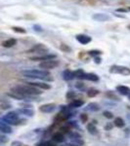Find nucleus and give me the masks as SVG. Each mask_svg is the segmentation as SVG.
Instances as JSON below:
<instances>
[{
	"label": "nucleus",
	"mask_w": 130,
	"mask_h": 146,
	"mask_svg": "<svg viewBox=\"0 0 130 146\" xmlns=\"http://www.w3.org/2000/svg\"><path fill=\"white\" fill-rule=\"evenodd\" d=\"M80 120H81L83 123H86L87 120H88V116L86 114H81L80 115Z\"/></svg>",
	"instance_id": "30"
},
{
	"label": "nucleus",
	"mask_w": 130,
	"mask_h": 146,
	"mask_svg": "<svg viewBox=\"0 0 130 146\" xmlns=\"http://www.w3.org/2000/svg\"><path fill=\"white\" fill-rule=\"evenodd\" d=\"M16 43H17V40L14 38H10L2 42V46L5 47V48H11V47L15 46Z\"/></svg>",
	"instance_id": "13"
},
{
	"label": "nucleus",
	"mask_w": 130,
	"mask_h": 146,
	"mask_svg": "<svg viewBox=\"0 0 130 146\" xmlns=\"http://www.w3.org/2000/svg\"><path fill=\"white\" fill-rule=\"evenodd\" d=\"M63 76H64V79L67 80V81H70V80H72L74 78V72H72L70 70H65L63 73Z\"/></svg>",
	"instance_id": "18"
},
{
	"label": "nucleus",
	"mask_w": 130,
	"mask_h": 146,
	"mask_svg": "<svg viewBox=\"0 0 130 146\" xmlns=\"http://www.w3.org/2000/svg\"><path fill=\"white\" fill-rule=\"evenodd\" d=\"M66 96H67L68 100H72V98H75V93L74 92H72V91H68L67 93V95H66Z\"/></svg>",
	"instance_id": "26"
},
{
	"label": "nucleus",
	"mask_w": 130,
	"mask_h": 146,
	"mask_svg": "<svg viewBox=\"0 0 130 146\" xmlns=\"http://www.w3.org/2000/svg\"><path fill=\"white\" fill-rule=\"evenodd\" d=\"M95 62H96V63H100V62H101V58H95Z\"/></svg>",
	"instance_id": "38"
},
{
	"label": "nucleus",
	"mask_w": 130,
	"mask_h": 146,
	"mask_svg": "<svg viewBox=\"0 0 130 146\" xmlns=\"http://www.w3.org/2000/svg\"><path fill=\"white\" fill-rule=\"evenodd\" d=\"M61 129L65 131V133H68V127H63V128Z\"/></svg>",
	"instance_id": "36"
},
{
	"label": "nucleus",
	"mask_w": 130,
	"mask_h": 146,
	"mask_svg": "<svg viewBox=\"0 0 130 146\" xmlns=\"http://www.w3.org/2000/svg\"><path fill=\"white\" fill-rule=\"evenodd\" d=\"M55 55H47V56H34V58H30L31 60H53L55 58Z\"/></svg>",
	"instance_id": "11"
},
{
	"label": "nucleus",
	"mask_w": 130,
	"mask_h": 146,
	"mask_svg": "<svg viewBox=\"0 0 130 146\" xmlns=\"http://www.w3.org/2000/svg\"><path fill=\"white\" fill-rule=\"evenodd\" d=\"M18 113L25 115L27 117H32L34 115V111L30 108H22V109H18Z\"/></svg>",
	"instance_id": "10"
},
{
	"label": "nucleus",
	"mask_w": 130,
	"mask_h": 146,
	"mask_svg": "<svg viewBox=\"0 0 130 146\" xmlns=\"http://www.w3.org/2000/svg\"><path fill=\"white\" fill-rule=\"evenodd\" d=\"M111 73H115V74H121L124 76H128L130 75V68L126 66H121V65H113L110 68Z\"/></svg>",
	"instance_id": "4"
},
{
	"label": "nucleus",
	"mask_w": 130,
	"mask_h": 146,
	"mask_svg": "<svg viewBox=\"0 0 130 146\" xmlns=\"http://www.w3.org/2000/svg\"><path fill=\"white\" fill-rule=\"evenodd\" d=\"M113 125L112 123H109L108 125H106V126H105V129H107V131H110V129L113 128Z\"/></svg>",
	"instance_id": "34"
},
{
	"label": "nucleus",
	"mask_w": 130,
	"mask_h": 146,
	"mask_svg": "<svg viewBox=\"0 0 130 146\" xmlns=\"http://www.w3.org/2000/svg\"><path fill=\"white\" fill-rule=\"evenodd\" d=\"M61 49H62L63 51H66V52H70V49L68 48V47L65 46L64 44H63V45H61Z\"/></svg>",
	"instance_id": "33"
},
{
	"label": "nucleus",
	"mask_w": 130,
	"mask_h": 146,
	"mask_svg": "<svg viewBox=\"0 0 130 146\" xmlns=\"http://www.w3.org/2000/svg\"><path fill=\"white\" fill-rule=\"evenodd\" d=\"M101 54V52H99V51H96V50H94V51H90L89 52V55L92 56H99Z\"/></svg>",
	"instance_id": "31"
},
{
	"label": "nucleus",
	"mask_w": 130,
	"mask_h": 146,
	"mask_svg": "<svg viewBox=\"0 0 130 146\" xmlns=\"http://www.w3.org/2000/svg\"><path fill=\"white\" fill-rule=\"evenodd\" d=\"M0 140H1L2 142H6V141L8 140V138H7L6 136H1V137H0Z\"/></svg>",
	"instance_id": "35"
},
{
	"label": "nucleus",
	"mask_w": 130,
	"mask_h": 146,
	"mask_svg": "<svg viewBox=\"0 0 130 146\" xmlns=\"http://www.w3.org/2000/svg\"><path fill=\"white\" fill-rule=\"evenodd\" d=\"M76 40L79 42L80 44H82V45H86V44L90 43L91 42V37L87 36V35H84V34H79L76 36Z\"/></svg>",
	"instance_id": "9"
},
{
	"label": "nucleus",
	"mask_w": 130,
	"mask_h": 146,
	"mask_svg": "<svg viewBox=\"0 0 130 146\" xmlns=\"http://www.w3.org/2000/svg\"><path fill=\"white\" fill-rule=\"evenodd\" d=\"M99 92L98 90H96V89H90V90H88L87 92V95H88L89 98H94V96H96L97 95H99Z\"/></svg>",
	"instance_id": "24"
},
{
	"label": "nucleus",
	"mask_w": 130,
	"mask_h": 146,
	"mask_svg": "<svg viewBox=\"0 0 130 146\" xmlns=\"http://www.w3.org/2000/svg\"><path fill=\"white\" fill-rule=\"evenodd\" d=\"M95 20H98L99 22H104V21H106V20H109V18L108 16H106V15H104V14H98V15H95L93 17Z\"/></svg>",
	"instance_id": "23"
},
{
	"label": "nucleus",
	"mask_w": 130,
	"mask_h": 146,
	"mask_svg": "<svg viewBox=\"0 0 130 146\" xmlns=\"http://www.w3.org/2000/svg\"><path fill=\"white\" fill-rule=\"evenodd\" d=\"M83 100H74L72 102L70 103V107L72 108H77V107H80L83 105Z\"/></svg>",
	"instance_id": "19"
},
{
	"label": "nucleus",
	"mask_w": 130,
	"mask_h": 146,
	"mask_svg": "<svg viewBox=\"0 0 130 146\" xmlns=\"http://www.w3.org/2000/svg\"><path fill=\"white\" fill-rule=\"evenodd\" d=\"M47 51V48L44 45H42V44H37V45H35L32 47L31 49H30L29 51H27V53H35V54H41L43 53V52Z\"/></svg>",
	"instance_id": "8"
},
{
	"label": "nucleus",
	"mask_w": 130,
	"mask_h": 146,
	"mask_svg": "<svg viewBox=\"0 0 130 146\" xmlns=\"http://www.w3.org/2000/svg\"><path fill=\"white\" fill-rule=\"evenodd\" d=\"M12 146H23V143L20 141H14V142H12Z\"/></svg>",
	"instance_id": "32"
},
{
	"label": "nucleus",
	"mask_w": 130,
	"mask_h": 146,
	"mask_svg": "<svg viewBox=\"0 0 130 146\" xmlns=\"http://www.w3.org/2000/svg\"><path fill=\"white\" fill-rule=\"evenodd\" d=\"M23 75L27 78H31V79H40V80H46V81H51V75L47 70H36V69H31V70H25L23 71Z\"/></svg>",
	"instance_id": "2"
},
{
	"label": "nucleus",
	"mask_w": 130,
	"mask_h": 146,
	"mask_svg": "<svg viewBox=\"0 0 130 146\" xmlns=\"http://www.w3.org/2000/svg\"><path fill=\"white\" fill-rule=\"evenodd\" d=\"M30 86H34L37 89H42V90H49L51 88V86L47 83H42V82H28L27 83Z\"/></svg>",
	"instance_id": "7"
},
{
	"label": "nucleus",
	"mask_w": 130,
	"mask_h": 146,
	"mask_svg": "<svg viewBox=\"0 0 130 146\" xmlns=\"http://www.w3.org/2000/svg\"><path fill=\"white\" fill-rule=\"evenodd\" d=\"M86 110H89V111H93V112H96V111H99L100 110V106H99L98 103L96 102H91L87 105V107L85 108Z\"/></svg>",
	"instance_id": "16"
},
{
	"label": "nucleus",
	"mask_w": 130,
	"mask_h": 146,
	"mask_svg": "<svg viewBox=\"0 0 130 146\" xmlns=\"http://www.w3.org/2000/svg\"><path fill=\"white\" fill-rule=\"evenodd\" d=\"M128 10H129V11H130V7H129V8H128Z\"/></svg>",
	"instance_id": "41"
},
{
	"label": "nucleus",
	"mask_w": 130,
	"mask_h": 146,
	"mask_svg": "<svg viewBox=\"0 0 130 146\" xmlns=\"http://www.w3.org/2000/svg\"><path fill=\"white\" fill-rule=\"evenodd\" d=\"M106 96H108L109 98H111V100H117V101H119V98L117 96V95H115L113 92H111V91H109L106 93Z\"/></svg>",
	"instance_id": "22"
},
{
	"label": "nucleus",
	"mask_w": 130,
	"mask_h": 146,
	"mask_svg": "<svg viewBox=\"0 0 130 146\" xmlns=\"http://www.w3.org/2000/svg\"><path fill=\"white\" fill-rule=\"evenodd\" d=\"M12 92H15L20 95L23 96L27 100V98H32V96H38L41 94V92L39 91V89L35 88L34 86L30 85H18V86L12 88Z\"/></svg>",
	"instance_id": "1"
},
{
	"label": "nucleus",
	"mask_w": 130,
	"mask_h": 146,
	"mask_svg": "<svg viewBox=\"0 0 130 146\" xmlns=\"http://www.w3.org/2000/svg\"><path fill=\"white\" fill-rule=\"evenodd\" d=\"M83 79H86L88 81H93V82H97L99 80V76H97L94 73H85Z\"/></svg>",
	"instance_id": "15"
},
{
	"label": "nucleus",
	"mask_w": 130,
	"mask_h": 146,
	"mask_svg": "<svg viewBox=\"0 0 130 146\" xmlns=\"http://www.w3.org/2000/svg\"><path fill=\"white\" fill-rule=\"evenodd\" d=\"M75 88H76V89H78V90L83 91L84 89H85V85H84L83 83H80V82H78V83H76V84H75Z\"/></svg>",
	"instance_id": "28"
},
{
	"label": "nucleus",
	"mask_w": 130,
	"mask_h": 146,
	"mask_svg": "<svg viewBox=\"0 0 130 146\" xmlns=\"http://www.w3.org/2000/svg\"><path fill=\"white\" fill-rule=\"evenodd\" d=\"M44 146H55V144H53L52 142H46L44 143Z\"/></svg>",
	"instance_id": "37"
},
{
	"label": "nucleus",
	"mask_w": 130,
	"mask_h": 146,
	"mask_svg": "<svg viewBox=\"0 0 130 146\" xmlns=\"http://www.w3.org/2000/svg\"><path fill=\"white\" fill-rule=\"evenodd\" d=\"M103 115H104V117H106V118H108V119H113V114L110 111H104Z\"/></svg>",
	"instance_id": "27"
},
{
	"label": "nucleus",
	"mask_w": 130,
	"mask_h": 146,
	"mask_svg": "<svg viewBox=\"0 0 130 146\" xmlns=\"http://www.w3.org/2000/svg\"><path fill=\"white\" fill-rule=\"evenodd\" d=\"M117 91L122 96H128L130 93V89L126 86H117Z\"/></svg>",
	"instance_id": "14"
},
{
	"label": "nucleus",
	"mask_w": 130,
	"mask_h": 146,
	"mask_svg": "<svg viewBox=\"0 0 130 146\" xmlns=\"http://www.w3.org/2000/svg\"><path fill=\"white\" fill-rule=\"evenodd\" d=\"M84 74H85V72L82 69H78V70H76V71L74 72V77H76V78H80V79H83Z\"/></svg>",
	"instance_id": "25"
},
{
	"label": "nucleus",
	"mask_w": 130,
	"mask_h": 146,
	"mask_svg": "<svg viewBox=\"0 0 130 146\" xmlns=\"http://www.w3.org/2000/svg\"><path fill=\"white\" fill-rule=\"evenodd\" d=\"M40 111L43 113H51L56 109V105L54 103H47V104H43L39 107Z\"/></svg>",
	"instance_id": "6"
},
{
	"label": "nucleus",
	"mask_w": 130,
	"mask_h": 146,
	"mask_svg": "<svg viewBox=\"0 0 130 146\" xmlns=\"http://www.w3.org/2000/svg\"><path fill=\"white\" fill-rule=\"evenodd\" d=\"M59 65V62L58 60H44L39 64V67L42 68L43 70H50V69H54Z\"/></svg>",
	"instance_id": "5"
},
{
	"label": "nucleus",
	"mask_w": 130,
	"mask_h": 146,
	"mask_svg": "<svg viewBox=\"0 0 130 146\" xmlns=\"http://www.w3.org/2000/svg\"><path fill=\"white\" fill-rule=\"evenodd\" d=\"M87 131L91 133V135H97V128L95 124H88L87 125Z\"/></svg>",
	"instance_id": "20"
},
{
	"label": "nucleus",
	"mask_w": 130,
	"mask_h": 146,
	"mask_svg": "<svg viewBox=\"0 0 130 146\" xmlns=\"http://www.w3.org/2000/svg\"><path fill=\"white\" fill-rule=\"evenodd\" d=\"M13 30H14V31H16V32H20V33H25V30L23 29V28H21V27H14Z\"/></svg>",
	"instance_id": "29"
},
{
	"label": "nucleus",
	"mask_w": 130,
	"mask_h": 146,
	"mask_svg": "<svg viewBox=\"0 0 130 146\" xmlns=\"http://www.w3.org/2000/svg\"><path fill=\"white\" fill-rule=\"evenodd\" d=\"M67 146H78V145L74 144V143H68V144H67Z\"/></svg>",
	"instance_id": "39"
},
{
	"label": "nucleus",
	"mask_w": 130,
	"mask_h": 146,
	"mask_svg": "<svg viewBox=\"0 0 130 146\" xmlns=\"http://www.w3.org/2000/svg\"><path fill=\"white\" fill-rule=\"evenodd\" d=\"M128 98H129V100H130V93H129V95H128Z\"/></svg>",
	"instance_id": "40"
},
{
	"label": "nucleus",
	"mask_w": 130,
	"mask_h": 146,
	"mask_svg": "<svg viewBox=\"0 0 130 146\" xmlns=\"http://www.w3.org/2000/svg\"><path fill=\"white\" fill-rule=\"evenodd\" d=\"M0 131L4 133H12V129L8 124L4 123V122L0 121Z\"/></svg>",
	"instance_id": "12"
},
{
	"label": "nucleus",
	"mask_w": 130,
	"mask_h": 146,
	"mask_svg": "<svg viewBox=\"0 0 130 146\" xmlns=\"http://www.w3.org/2000/svg\"><path fill=\"white\" fill-rule=\"evenodd\" d=\"M2 121L8 125H19L21 122H25V120H21L19 118L18 113L14 112V111L7 113L5 116L2 118Z\"/></svg>",
	"instance_id": "3"
},
{
	"label": "nucleus",
	"mask_w": 130,
	"mask_h": 146,
	"mask_svg": "<svg viewBox=\"0 0 130 146\" xmlns=\"http://www.w3.org/2000/svg\"><path fill=\"white\" fill-rule=\"evenodd\" d=\"M52 138H53V140L55 141V142H58V143H62L63 141L65 140V137H64L63 133H54L53 136H52Z\"/></svg>",
	"instance_id": "17"
},
{
	"label": "nucleus",
	"mask_w": 130,
	"mask_h": 146,
	"mask_svg": "<svg viewBox=\"0 0 130 146\" xmlns=\"http://www.w3.org/2000/svg\"><path fill=\"white\" fill-rule=\"evenodd\" d=\"M115 127H117V128H122V127H124V121L122 120V118H119V117H117V118H115Z\"/></svg>",
	"instance_id": "21"
}]
</instances>
